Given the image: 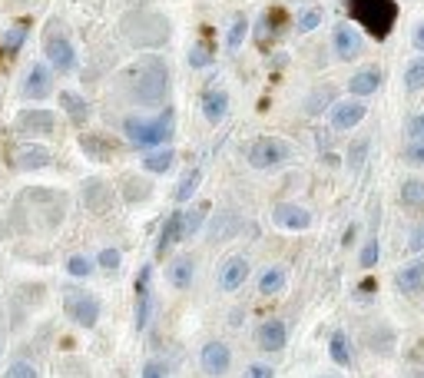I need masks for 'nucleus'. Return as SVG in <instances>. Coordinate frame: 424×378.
Listing matches in <instances>:
<instances>
[{
    "label": "nucleus",
    "mask_w": 424,
    "mask_h": 378,
    "mask_svg": "<svg viewBox=\"0 0 424 378\" xmlns=\"http://www.w3.org/2000/svg\"><path fill=\"white\" fill-rule=\"evenodd\" d=\"M199 362H202V372H206V375H222V372H229L232 352H229L222 342H209V345H202Z\"/></svg>",
    "instance_id": "423d86ee"
},
{
    "label": "nucleus",
    "mask_w": 424,
    "mask_h": 378,
    "mask_svg": "<svg viewBox=\"0 0 424 378\" xmlns=\"http://www.w3.org/2000/svg\"><path fill=\"white\" fill-rule=\"evenodd\" d=\"M4 378H40V372L30 365V362H13L11 368H7V375Z\"/></svg>",
    "instance_id": "f704fd0d"
},
{
    "label": "nucleus",
    "mask_w": 424,
    "mask_h": 378,
    "mask_svg": "<svg viewBox=\"0 0 424 378\" xmlns=\"http://www.w3.org/2000/svg\"><path fill=\"white\" fill-rule=\"evenodd\" d=\"M365 119V103L361 100H349V103H338L335 113H332V126L335 130H351Z\"/></svg>",
    "instance_id": "9d476101"
},
{
    "label": "nucleus",
    "mask_w": 424,
    "mask_h": 378,
    "mask_svg": "<svg viewBox=\"0 0 424 378\" xmlns=\"http://www.w3.org/2000/svg\"><path fill=\"white\" fill-rule=\"evenodd\" d=\"M193 272H196L193 259H189V256H183V259H176L173 266H169V282H173L176 289H186V285L193 282Z\"/></svg>",
    "instance_id": "412c9836"
},
{
    "label": "nucleus",
    "mask_w": 424,
    "mask_h": 378,
    "mask_svg": "<svg viewBox=\"0 0 424 378\" xmlns=\"http://www.w3.org/2000/svg\"><path fill=\"white\" fill-rule=\"evenodd\" d=\"M275 223L285 226V229H308V226H312V216L305 213L302 206L282 203V206H275Z\"/></svg>",
    "instance_id": "f8f14e48"
},
{
    "label": "nucleus",
    "mask_w": 424,
    "mask_h": 378,
    "mask_svg": "<svg viewBox=\"0 0 424 378\" xmlns=\"http://www.w3.org/2000/svg\"><path fill=\"white\" fill-rule=\"evenodd\" d=\"M54 90V80H50V70L44 64H33L30 73H27V83H23V93L30 100H44L47 93Z\"/></svg>",
    "instance_id": "9b49d317"
},
{
    "label": "nucleus",
    "mask_w": 424,
    "mask_h": 378,
    "mask_svg": "<svg viewBox=\"0 0 424 378\" xmlns=\"http://www.w3.org/2000/svg\"><path fill=\"white\" fill-rule=\"evenodd\" d=\"M401 203L411 209H424V183L421 179H408L401 186Z\"/></svg>",
    "instance_id": "b1692460"
},
{
    "label": "nucleus",
    "mask_w": 424,
    "mask_h": 378,
    "mask_svg": "<svg viewBox=\"0 0 424 378\" xmlns=\"http://www.w3.org/2000/svg\"><path fill=\"white\" fill-rule=\"evenodd\" d=\"M394 282H398V289H401L404 295H418V292H424V262H411V266H404Z\"/></svg>",
    "instance_id": "4468645a"
},
{
    "label": "nucleus",
    "mask_w": 424,
    "mask_h": 378,
    "mask_svg": "<svg viewBox=\"0 0 424 378\" xmlns=\"http://www.w3.org/2000/svg\"><path fill=\"white\" fill-rule=\"evenodd\" d=\"M285 289V272L282 269H265L259 279V292L262 295H275V292Z\"/></svg>",
    "instance_id": "393cba45"
},
{
    "label": "nucleus",
    "mask_w": 424,
    "mask_h": 378,
    "mask_svg": "<svg viewBox=\"0 0 424 378\" xmlns=\"http://www.w3.org/2000/svg\"><path fill=\"white\" fill-rule=\"evenodd\" d=\"M199 179H202V173H199V170H193V173L186 176L183 183H179V189H176V199H179V203H186V199H189V196L196 193V186H199Z\"/></svg>",
    "instance_id": "2f4dec72"
},
{
    "label": "nucleus",
    "mask_w": 424,
    "mask_h": 378,
    "mask_svg": "<svg viewBox=\"0 0 424 378\" xmlns=\"http://www.w3.org/2000/svg\"><path fill=\"white\" fill-rule=\"evenodd\" d=\"M285 160H289V143L275 140V136H262V140L252 143L249 150V163L255 170H272V166H279Z\"/></svg>",
    "instance_id": "39448f33"
},
{
    "label": "nucleus",
    "mask_w": 424,
    "mask_h": 378,
    "mask_svg": "<svg viewBox=\"0 0 424 378\" xmlns=\"http://www.w3.org/2000/svg\"><path fill=\"white\" fill-rule=\"evenodd\" d=\"M206 219V206H199V209H193L189 213V219L183 216V236L179 239H189V236H196V229H199V223Z\"/></svg>",
    "instance_id": "7c9ffc66"
},
{
    "label": "nucleus",
    "mask_w": 424,
    "mask_h": 378,
    "mask_svg": "<svg viewBox=\"0 0 424 378\" xmlns=\"http://www.w3.org/2000/svg\"><path fill=\"white\" fill-rule=\"evenodd\" d=\"M173 160H176L173 150H152L143 156V166H146L150 173H166V170L173 166Z\"/></svg>",
    "instance_id": "5701e85b"
},
{
    "label": "nucleus",
    "mask_w": 424,
    "mask_h": 378,
    "mask_svg": "<svg viewBox=\"0 0 424 378\" xmlns=\"http://www.w3.org/2000/svg\"><path fill=\"white\" fill-rule=\"evenodd\" d=\"M246 378H272V368L269 365H249L246 368Z\"/></svg>",
    "instance_id": "37998d69"
},
{
    "label": "nucleus",
    "mask_w": 424,
    "mask_h": 378,
    "mask_svg": "<svg viewBox=\"0 0 424 378\" xmlns=\"http://www.w3.org/2000/svg\"><path fill=\"white\" fill-rule=\"evenodd\" d=\"M378 87H381V70L378 66H368V70H361V73H355L349 80V90L355 93V97H368V93H375Z\"/></svg>",
    "instance_id": "dca6fc26"
},
{
    "label": "nucleus",
    "mask_w": 424,
    "mask_h": 378,
    "mask_svg": "<svg viewBox=\"0 0 424 378\" xmlns=\"http://www.w3.org/2000/svg\"><path fill=\"white\" fill-rule=\"evenodd\" d=\"M130 93L136 103H159L169 90V73H166V64L159 57H146L136 66H130Z\"/></svg>",
    "instance_id": "f257e3e1"
},
{
    "label": "nucleus",
    "mask_w": 424,
    "mask_h": 378,
    "mask_svg": "<svg viewBox=\"0 0 424 378\" xmlns=\"http://www.w3.org/2000/svg\"><path fill=\"white\" fill-rule=\"evenodd\" d=\"M365 153H368V140H358L355 146H351V156H349L351 170H358L361 163H365Z\"/></svg>",
    "instance_id": "4c0bfd02"
},
{
    "label": "nucleus",
    "mask_w": 424,
    "mask_h": 378,
    "mask_svg": "<svg viewBox=\"0 0 424 378\" xmlns=\"http://www.w3.org/2000/svg\"><path fill=\"white\" fill-rule=\"evenodd\" d=\"M408 246L414 249V252H421L424 249V226H414V232H411V242Z\"/></svg>",
    "instance_id": "c03bdc74"
},
{
    "label": "nucleus",
    "mask_w": 424,
    "mask_h": 378,
    "mask_svg": "<svg viewBox=\"0 0 424 378\" xmlns=\"http://www.w3.org/2000/svg\"><path fill=\"white\" fill-rule=\"evenodd\" d=\"M335 50L341 60H355L361 54V37L351 27H338L335 30Z\"/></svg>",
    "instance_id": "f3484780"
},
{
    "label": "nucleus",
    "mask_w": 424,
    "mask_h": 378,
    "mask_svg": "<svg viewBox=\"0 0 424 378\" xmlns=\"http://www.w3.org/2000/svg\"><path fill=\"white\" fill-rule=\"evenodd\" d=\"M328 348H332V358H335L338 365H349V362H351L349 338H345V335H341V332H335V335H332V345H328Z\"/></svg>",
    "instance_id": "cd10ccee"
},
{
    "label": "nucleus",
    "mask_w": 424,
    "mask_h": 378,
    "mask_svg": "<svg viewBox=\"0 0 424 378\" xmlns=\"http://www.w3.org/2000/svg\"><path fill=\"white\" fill-rule=\"evenodd\" d=\"M349 13L375 40H384L398 20V4L394 0H349Z\"/></svg>",
    "instance_id": "f03ea898"
},
{
    "label": "nucleus",
    "mask_w": 424,
    "mask_h": 378,
    "mask_svg": "<svg viewBox=\"0 0 424 378\" xmlns=\"http://www.w3.org/2000/svg\"><path fill=\"white\" fill-rule=\"evenodd\" d=\"M63 309H66V315H70L76 325H83V329H93V325L99 322V299L90 295V292L70 289L63 295Z\"/></svg>",
    "instance_id": "20e7f679"
},
{
    "label": "nucleus",
    "mask_w": 424,
    "mask_h": 378,
    "mask_svg": "<svg viewBox=\"0 0 424 378\" xmlns=\"http://www.w3.org/2000/svg\"><path fill=\"white\" fill-rule=\"evenodd\" d=\"M404 160L414 163V166H424V140H411L408 150H404Z\"/></svg>",
    "instance_id": "c9c22d12"
},
{
    "label": "nucleus",
    "mask_w": 424,
    "mask_h": 378,
    "mask_svg": "<svg viewBox=\"0 0 424 378\" xmlns=\"http://www.w3.org/2000/svg\"><path fill=\"white\" fill-rule=\"evenodd\" d=\"M99 266L103 269H116L120 266V249H103L99 252Z\"/></svg>",
    "instance_id": "58836bf2"
},
{
    "label": "nucleus",
    "mask_w": 424,
    "mask_h": 378,
    "mask_svg": "<svg viewBox=\"0 0 424 378\" xmlns=\"http://www.w3.org/2000/svg\"><path fill=\"white\" fill-rule=\"evenodd\" d=\"M404 83H408V90H421L424 87V57H421V60H414V64L408 66Z\"/></svg>",
    "instance_id": "c756f323"
},
{
    "label": "nucleus",
    "mask_w": 424,
    "mask_h": 378,
    "mask_svg": "<svg viewBox=\"0 0 424 378\" xmlns=\"http://www.w3.org/2000/svg\"><path fill=\"white\" fill-rule=\"evenodd\" d=\"M259 348H265V352H279V348H285V322H279V319H272V322H262V329H259Z\"/></svg>",
    "instance_id": "2eb2a0df"
},
{
    "label": "nucleus",
    "mask_w": 424,
    "mask_h": 378,
    "mask_svg": "<svg viewBox=\"0 0 424 378\" xmlns=\"http://www.w3.org/2000/svg\"><path fill=\"white\" fill-rule=\"evenodd\" d=\"M123 130L136 146H159L173 136V110H163V117L156 119H136L130 117L123 123Z\"/></svg>",
    "instance_id": "7ed1b4c3"
},
{
    "label": "nucleus",
    "mask_w": 424,
    "mask_h": 378,
    "mask_svg": "<svg viewBox=\"0 0 424 378\" xmlns=\"http://www.w3.org/2000/svg\"><path fill=\"white\" fill-rule=\"evenodd\" d=\"M143 378H166L163 368L156 365V362H150V365H143Z\"/></svg>",
    "instance_id": "a18cd8bd"
},
{
    "label": "nucleus",
    "mask_w": 424,
    "mask_h": 378,
    "mask_svg": "<svg viewBox=\"0 0 424 378\" xmlns=\"http://www.w3.org/2000/svg\"><path fill=\"white\" fill-rule=\"evenodd\" d=\"M209 60H212V57H209V50H206V47H196V50L189 54V64H193V66H206Z\"/></svg>",
    "instance_id": "79ce46f5"
},
{
    "label": "nucleus",
    "mask_w": 424,
    "mask_h": 378,
    "mask_svg": "<svg viewBox=\"0 0 424 378\" xmlns=\"http://www.w3.org/2000/svg\"><path fill=\"white\" fill-rule=\"evenodd\" d=\"M17 123H20L23 133H40V136H47V133H54L56 117L50 110H23Z\"/></svg>",
    "instance_id": "1a4fd4ad"
},
{
    "label": "nucleus",
    "mask_w": 424,
    "mask_h": 378,
    "mask_svg": "<svg viewBox=\"0 0 424 378\" xmlns=\"http://www.w3.org/2000/svg\"><path fill=\"white\" fill-rule=\"evenodd\" d=\"M318 23H322V11H305L302 17H298V30H315Z\"/></svg>",
    "instance_id": "e433bc0d"
},
{
    "label": "nucleus",
    "mask_w": 424,
    "mask_h": 378,
    "mask_svg": "<svg viewBox=\"0 0 424 378\" xmlns=\"http://www.w3.org/2000/svg\"><path fill=\"white\" fill-rule=\"evenodd\" d=\"M47 57H50V64H54L60 73H66V70L76 66L73 44H70L66 37H50V40H47Z\"/></svg>",
    "instance_id": "0eeeda50"
},
{
    "label": "nucleus",
    "mask_w": 424,
    "mask_h": 378,
    "mask_svg": "<svg viewBox=\"0 0 424 378\" xmlns=\"http://www.w3.org/2000/svg\"><path fill=\"white\" fill-rule=\"evenodd\" d=\"M80 146H83L93 160H107L109 150H113V146H109L107 140H99V136H80Z\"/></svg>",
    "instance_id": "bb28decb"
},
{
    "label": "nucleus",
    "mask_w": 424,
    "mask_h": 378,
    "mask_svg": "<svg viewBox=\"0 0 424 378\" xmlns=\"http://www.w3.org/2000/svg\"><path fill=\"white\" fill-rule=\"evenodd\" d=\"M66 272H70V276H76V279H83V276H90V272H93V262L83 259V256H70V259H66Z\"/></svg>",
    "instance_id": "473e14b6"
},
{
    "label": "nucleus",
    "mask_w": 424,
    "mask_h": 378,
    "mask_svg": "<svg viewBox=\"0 0 424 378\" xmlns=\"http://www.w3.org/2000/svg\"><path fill=\"white\" fill-rule=\"evenodd\" d=\"M408 133H411V140H424V113L411 117V123H408Z\"/></svg>",
    "instance_id": "a19ab883"
},
{
    "label": "nucleus",
    "mask_w": 424,
    "mask_h": 378,
    "mask_svg": "<svg viewBox=\"0 0 424 378\" xmlns=\"http://www.w3.org/2000/svg\"><path fill=\"white\" fill-rule=\"evenodd\" d=\"M414 47L424 50V23H418V30H414Z\"/></svg>",
    "instance_id": "49530a36"
},
{
    "label": "nucleus",
    "mask_w": 424,
    "mask_h": 378,
    "mask_svg": "<svg viewBox=\"0 0 424 378\" xmlns=\"http://www.w3.org/2000/svg\"><path fill=\"white\" fill-rule=\"evenodd\" d=\"M246 279H249V262L242 259V256L229 259L226 266H222V276H219V282H222V289L226 292H236Z\"/></svg>",
    "instance_id": "ddd939ff"
},
{
    "label": "nucleus",
    "mask_w": 424,
    "mask_h": 378,
    "mask_svg": "<svg viewBox=\"0 0 424 378\" xmlns=\"http://www.w3.org/2000/svg\"><path fill=\"white\" fill-rule=\"evenodd\" d=\"M375 262H378V242H375V239H368V246H365V252H361V266H365V269H371Z\"/></svg>",
    "instance_id": "ea45409f"
},
{
    "label": "nucleus",
    "mask_w": 424,
    "mask_h": 378,
    "mask_svg": "<svg viewBox=\"0 0 424 378\" xmlns=\"http://www.w3.org/2000/svg\"><path fill=\"white\" fill-rule=\"evenodd\" d=\"M226 107H229V97L222 90H206L202 93V113H206L209 123H219V119L226 117Z\"/></svg>",
    "instance_id": "a211bd4d"
},
{
    "label": "nucleus",
    "mask_w": 424,
    "mask_h": 378,
    "mask_svg": "<svg viewBox=\"0 0 424 378\" xmlns=\"http://www.w3.org/2000/svg\"><path fill=\"white\" fill-rule=\"evenodd\" d=\"M60 107H63L66 113H70V119H73V123H87L90 110H87V103H83V100L76 97V93L63 90V93H60Z\"/></svg>",
    "instance_id": "4be33fe9"
},
{
    "label": "nucleus",
    "mask_w": 424,
    "mask_h": 378,
    "mask_svg": "<svg viewBox=\"0 0 424 378\" xmlns=\"http://www.w3.org/2000/svg\"><path fill=\"white\" fill-rule=\"evenodd\" d=\"M179 236H183V213H173V216L166 219L163 232H159V242H156V256H166V249L173 246Z\"/></svg>",
    "instance_id": "6ab92c4d"
},
{
    "label": "nucleus",
    "mask_w": 424,
    "mask_h": 378,
    "mask_svg": "<svg viewBox=\"0 0 424 378\" xmlns=\"http://www.w3.org/2000/svg\"><path fill=\"white\" fill-rule=\"evenodd\" d=\"M23 37H27V23H17V27H13V30L4 37V47H7L11 54H17V50H20V44H23Z\"/></svg>",
    "instance_id": "72a5a7b5"
},
{
    "label": "nucleus",
    "mask_w": 424,
    "mask_h": 378,
    "mask_svg": "<svg viewBox=\"0 0 424 378\" xmlns=\"http://www.w3.org/2000/svg\"><path fill=\"white\" fill-rule=\"evenodd\" d=\"M150 276H152V269L150 266H143L140 269V279H136V329H146V322H150V305H152V299H150Z\"/></svg>",
    "instance_id": "6e6552de"
},
{
    "label": "nucleus",
    "mask_w": 424,
    "mask_h": 378,
    "mask_svg": "<svg viewBox=\"0 0 424 378\" xmlns=\"http://www.w3.org/2000/svg\"><path fill=\"white\" fill-rule=\"evenodd\" d=\"M246 33H249V20L239 13V17H236V23H232V30H229V40H226L229 50H239L242 40H246Z\"/></svg>",
    "instance_id": "c85d7f7f"
},
{
    "label": "nucleus",
    "mask_w": 424,
    "mask_h": 378,
    "mask_svg": "<svg viewBox=\"0 0 424 378\" xmlns=\"http://www.w3.org/2000/svg\"><path fill=\"white\" fill-rule=\"evenodd\" d=\"M87 206H90V209H107V206H109V193H107V186L99 183V179L87 183Z\"/></svg>",
    "instance_id": "a878e982"
},
{
    "label": "nucleus",
    "mask_w": 424,
    "mask_h": 378,
    "mask_svg": "<svg viewBox=\"0 0 424 378\" xmlns=\"http://www.w3.org/2000/svg\"><path fill=\"white\" fill-rule=\"evenodd\" d=\"M50 163V153L44 146H23L17 150V166L20 170H37V166H47Z\"/></svg>",
    "instance_id": "aec40b11"
}]
</instances>
